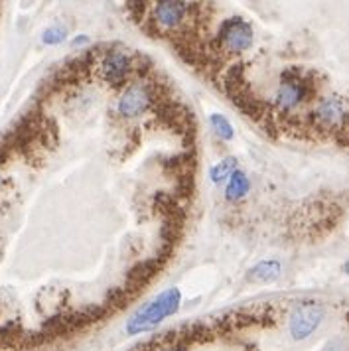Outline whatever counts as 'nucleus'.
Here are the masks:
<instances>
[{
	"instance_id": "nucleus-1",
	"label": "nucleus",
	"mask_w": 349,
	"mask_h": 351,
	"mask_svg": "<svg viewBox=\"0 0 349 351\" xmlns=\"http://www.w3.org/2000/svg\"><path fill=\"white\" fill-rule=\"evenodd\" d=\"M180 302H182V294L178 288H170V290L162 292L154 300L146 302L141 310H136L130 316V319L127 322V332L130 335L150 332L152 328L158 326L162 319L176 314L180 308Z\"/></svg>"
},
{
	"instance_id": "nucleus-2",
	"label": "nucleus",
	"mask_w": 349,
	"mask_h": 351,
	"mask_svg": "<svg viewBox=\"0 0 349 351\" xmlns=\"http://www.w3.org/2000/svg\"><path fill=\"white\" fill-rule=\"evenodd\" d=\"M317 125L326 128H339L349 121V101L339 95L324 97L314 111Z\"/></svg>"
},
{
	"instance_id": "nucleus-3",
	"label": "nucleus",
	"mask_w": 349,
	"mask_h": 351,
	"mask_svg": "<svg viewBox=\"0 0 349 351\" xmlns=\"http://www.w3.org/2000/svg\"><path fill=\"white\" fill-rule=\"evenodd\" d=\"M219 42L233 53H241L253 44V28L243 18H231L219 28Z\"/></svg>"
},
{
	"instance_id": "nucleus-4",
	"label": "nucleus",
	"mask_w": 349,
	"mask_h": 351,
	"mask_svg": "<svg viewBox=\"0 0 349 351\" xmlns=\"http://www.w3.org/2000/svg\"><path fill=\"white\" fill-rule=\"evenodd\" d=\"M322 319H324V308L322 306L304 304L300 308H296L290 316V335L296 341H302L316 332Z\"/></svg>"
},
{
	"instance_id": "nucleus-5",
	"label": "nucleus",
	"mask_w": 349,
	"mask_h": 351,
	"mask_svg": "<svg viewBox=\"0 0 349 351\" xmlns=\"http://www.w3.org/2000/svg\"><path fill=\"white\" fill-rule=\"evenodd\" d=\"M152 103V97L148 87L144 85H130L128 89H125V93L121 95L119 103H117V109L123 117L127 119H134V117H141Z\"/></svg>"
},
{
	"instance_id": "nucleus-6",
	"label": "nucleus",
	"mask_w": 349,
	"mask_h": 351,
	"mask_svg": "<svg viewBox=\"0 0 349 351\" xmlns=\"http://www.w3.org/2000/svg\"><path fill=\"white\" fill-rule=\"evenodd\" d=\"M308 97V87L300 77H285L276 91V105L285 111L296 109Z\"/></svg>"
},
{
	"instance_id": "nucleus-7",
	"label": "nucleus",
	"mask_w": 349,
	"mask_h": 351,
	"mask_svg": "<svg viewBox=\"0 0 349 351\" xmlns=\"http://www.w3.org/2000/svg\"><path fill=\"white\" fill-rule=\"evenodd\" d=\"M188 6L184 2H158L154 6V20L160 28H176L184 22Z\"/></svg>"
},
{
	"instance_id": "nucleus-8",
	"label": "nucleus",
	"mask_w": 349,
	"mask_h": 351,
	"mask_svg": "<svg viewBox=\"0 0 349 351\" xmlns=\"http://www.w3.org/2000/svg\"><path fill=\"white\" fill-rule=\"evenodd\" d=\"M103 75L109 83H121L130 71V56L125 51H111L103 60Z\"/></svg>"
},
{
	"instance_id": "nucleus-9",
	"label": "nucleus",
	"mask_w": 349,
	"mask_h": 351,
	"mask_svg": "<svg viewBox=\"0 0 349 351\" xmlns=\"http://www.w3.org/2000/svg\"><path fill=\"white\" fill-rule=\"evenodd\" d=\"M280 271H282L280 263L270 258V261H261L258 265H254L249 274L253 276L254 280H265V282H270V280H276V278L280 276Z\"/></svg>"
},
{
	"instance_id": "nucleus-10",
	"label": "nucleus",
	"mask_w": 349,
	"mask_h": 351,
	"mask_svg": "<svg viewBox=\"0 0 349 351\" xmlns=\"http://www.w3.org/2000/svg\"><path fill=\"white\" fill-rule=\"evenodd\" d=\"M249 188H251V184H249L247 174L241 172V170H235V174L229 178V184H227L225 195H227L229 199H241L243 195H247Z\"/></svg>"
},
{
	"instance_id": "nucleus-11",
	"label": "nucleus",
	"mask_w": 349,
	"mask_h": 351,
	"mask_svg": "<svg viewBox=\"0 0 349 351\" xmlns=\"http://www.w3.org/2000/svg\"><path fill=\"white\" fill-rule=\"evenodd\" d=\"M235 164H237V160L235 158H223L221 162H217L211 170H209V178H211V182H215V184H223L225 180H229L231 176L235 174Z\"/></svg>"
},
{
	"instance_id": "nucleus-12",
	"label": "nucleus",
	"mask_w": 349,
	"mask_h": 351,
	"mask_svg": "<svg viewBox=\"0 0 349 351\" xmlns=\"http://www.w3.org/2000/svg\"><path fill=\"white\" fill-rule=\"evenodd\" d=\"M211 127L217 132V136H221L223 141H231L233 138V127L231 123L223 117V114H211Z\"/></svg>"
},
{
	"instance_id": "nucleus-13",
	"label": "nucleus",
	"mask_w": 349,
	"mask_h": 351,
	"mask_svg": "<svg viewBox=\"0 0 349 351\" xmlns=\"http://www.w3.org/2000/svg\"><path fill=\"white\" fill-rule=\"evenodd\" d=\"M65 38H67V28L65 26H51V28H48L46 32L42 34V40L48 46H56V44L64 42Z\"/></svg>"
},
{
	"instance_id": "nucleus-14",
	"label": "nucleus",
	"mask_w": 349,
	"mask_h": 351,
	"mask_svg": "<svg viewBox=\"0 0 349 351\" xmlns=\"http://www.w3.org/2000/svg\"><path fill=\"white\" fill-rule=\"evenodd\" d=\"M85 42H87V36H77L75 42H73V46H81V44H85Z\"/></svg>"
},
{
	"instance_id": "nucleus-15",
	"label": "nucleus",
	"mask_w": 349,
	"mask_h": 351,
	"mask_svg": "<svg viewBox=\"0 0 349 351\" xmlns=\"http://www.w3.org/2000/svg\"><path fill=\"white\" fill-rule=\"evenodd\" d=\"M168 351H188V350H186V348H180V346H178V348H172V350H168Z\"/></svg>"
},
{
	"instance_id": "nucleus-16",
	"label": "nucleus",
	"mask_w": 349,
	"mask_h": 351,
	"mask_svg": "<svg viewBox=\"0 0 349 351\" xmlns=\"http://www.w3.org/2000/svg\"><path fill=\"white\" fill-rule=\"evenodd\" d=\"M344 271H346L349 274V261H348V263H346V265H344Z\"/></svg>"
}]
</instances>
